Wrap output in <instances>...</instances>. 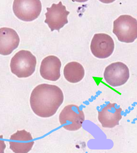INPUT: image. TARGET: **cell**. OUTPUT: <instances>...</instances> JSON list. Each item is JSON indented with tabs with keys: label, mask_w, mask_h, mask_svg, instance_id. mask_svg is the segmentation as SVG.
I'll use <instances>...</instances> for the list:
<instances>
[{
	"label": "cell",
	"mask_w": 137,
	"mask_h": 153,
	"mask_svg": "<svg viewBox=\"0 0 137 153\" xmlns=\"http://www.w3.org/2000/svg\"><path fill=\"white\" fill-rule=\"evenodd\" d=\"M63 100V93L59 87L41 84L33 90L30 97V105L36 115L47 118L55 115Z\"/></svg>",
	"instance_id": "cell-1"
},
{
	"label": "cell",
	"mask_w": 137,
	"mask_h": 153,
	"mask_svg": "<svg viewBox=\"0 0 137 153\" xmlns=\"http://www.w3.org/2000/svg\"><path fill=\"white\" fill-rule=\"evenodd\" d=\"M36 63V57L31 52L21 50L11 59V71L19 78L28 77L34 73Z\"/></svg>",
	"instance_id": "cell-2"
},
{
	"label": "cell",
	"mask_w": 137,
	"mask_h": 153,
	"mask_svg": "<svg viewBox=\"0 0 137 153\" xmlns=\"http://www.w3.org/2000/svg\"><path fill=\"white\" fill-rule=\"evenodd\" d=\"M113 32L119 41L132 43L137 38L136 19L130 15H121L114 22Z\"/></svg>",
	"instance_id": "cell-3"
},
{
	"label": "cell",
	"mask_w": 137,
	"mask_h": 153,
	"mask_svg": "<svg viewBox=\"0 0 137 153\" xmlns=\"http://www.w3.org/2000/svg\"><path fill=\"white\" fill-rule=\"evenodd\" d=\"M59 120L63 128L69 131H76L82 127L85 115L78 106L71 104L66 106L62 110Z\"/></svg>",
	"instance_id": "cell-4"
},
{
	"label": "cell",
	"mask_w": 137,
	"mask_h": 153,
	"mask_svg": "<svg viewBox=\"0 0 137 153\" xmlns=\"http://www.w3.org/2000/svg\"><path fill=\"white\" fill-rule=\"evenodd\" d=\"M42 7L40 1H15L13 10L18 18L29 22L38 18L41 13Z\"/></svg>",
	"instance_id": "cell-5"
},
{
	"label": "cell",
	"mask_w": 137,
	"mask_h": 153,
	"mask_svg": "<svg viewBox=\"0 0 137 153\" xmlns=\"http://www.w3.org/2000/svg\"><path fill=\"white\" fill-rule=\"evenodd\" d=\"M129 77L128 67L121 62L112 63L108 66L104 73L105 80L112 87L122 86L127 82Z\"/></svg>",
	"instance_id": "cell-6"
},
{
	"label": "cell",
	"mask_w": 137,
	"mask_h": 153,
	"mask_svg": "<svg viewBox=\"0 0 137 153\" xmlns=\"http://www.w3.org/2000/svg\"><path fill=\"white\" fill-rule=\"evenodd\" d=\"M47 9L45 22L51 31L56 30L59 32L60 30L68 23L67 16L70 12L66 10L61 1L58 4H53L51 7H47Z\"/></svg>",
	"instance_id": "cell-7"
},
{
	"label": "cell",
	"mask_w": 137,
	"mask_h": 153,
	"mask_svg": "<svg viewBox=\"0 0 137 153\" xmlns=\"http://www.w3.org/2000/svg\"><path fill=\"white\" fill-rule=\"evenodd\" d=\"M114 48V42L109 35L105 33L94 35L91 43L90 49L95 56L99 59H106L112 54Z\"/></svg>",
	"instance_id": "cell-8"
},
{
	"label": "cell",
	"mask_w": 137,
	"mask_h": 153,
	"mask_svg": "<svg viewBox=\"0 0 137 153\" xmlns=\"http://www.w3.org/2000/svg\"><path fill=\"white\" fill-rule=\"evenodd\" d=\"M115 103H109L101 111H98V120L102 127L105 128H113L119 125L122 119V109Z\"/></svg>",
	"instance_id": "cell-9"
},
{
	"label": "cell",
	"mask_w": 137,
	"mask_h": 153,
	"mask_svg": "<svg viewBox=\"0 0 137 153\" xmlns=\"http://www.w3.org/2000/svg\"><path fill=\"white\" fill-rule=\"evenodd\" d=\"M10 140V149L15 153H28L34 144L31 134L24 129L17 131L11 135Z\"/></svg>",
	"instance_id": "cell-10"
},
{
	"label": "cell",
	"mask_w": 137,
	"mask_h": 153,
	"mask_svg": "<svg viewBox=\"0 0 137 153\" xmlns=\"http://www.w3.org/2000/svg\"><path fill=\"white\" fill-rule=\"evenodd\" d=\"M61 62L55 56H49L42 61L40 67V74L45 80L55 81L60 78Z\"/></svg>",
	"instance_id": "cell-11"
},
{
	"label": "cell",
	"mask_w": 137,
	"mask_h": 153,
	"mask_svg": "<svg viewBox=\"0 0 137 153\" xmlns=\"http://www.w3.org/2000/svg\"><path fill=\"white\" fill-rule=\"evenodd\" d=\"M0 36V53L1 55H9L18 47L20 38L17 32L13 29L7 27L1 28Z\"/></svg>",
	"instance_id": "cell-12"
},
{
	"label": "cell",
	"mask_w": 137,
	"mask_h": 153,
	"mask_svg": "<svg viewBox=\"0 0 137 153\" xmlns=\"http://www.w3.org/2000/svg\"><path fill=\"white\" fill-rule=\"evenodd\" d=\"M63 74L65 78L69 82L76 83L84 78L85 71L82 65L76 62H69L65 66Z\"/></svg>",
	"instance_id": "cell-13"
}]
</instances>
